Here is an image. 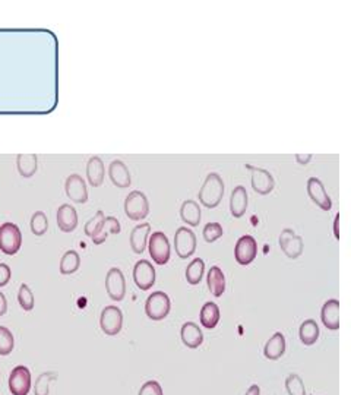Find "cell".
Here are the masks:
<instances>
[{
  "label": "cell",
  "instance_id": "1",
  "mask_svg": "<svg viewBox=\"0 0 351 395\" xmlns=\"http://www.w3.org/2000/svg\"><path fill=\"white\" fill-rule=\"evenodd\" d=\"M199 202L205 208H216L221 202L224 196V182L217 173H209L206 176L201 190H199Z\"/></svg>",
  "mask_w": 351,
  "mask_h": 395
},
{
  "label": "cell",
  "instance_id": "2",
  "mask_svg": "<svg viewBox=\"0 0 351 395\" xmlns=\"http://www.w3.org/2000/svg\"><path fill=\"white\" fill-rule=\"evenodd\" d=\"M125 212L129 220H144L150 212V202L144 192L132 190L125 200Z\"/></svg>",
  "mask_w": 351,
  "mask_h": 395
},
{
  "label": "cell",
  "instance_id": "3",
  "mask_svg": "<svg viewBox=\"0 0 351 395\" xmlns=\"http://www.w3.org/2000/svg\"><path fill=\"white\" fill-rule=\"evenodd\" d=\"M22 234L16 224L5 223L0 226V251L5 255H15L21 249Z\"/></svg>",
  "mask_w": 351,
  "mask_h": 395
},
{
  "label": "cell",
  "instance_id": "4",
  "mask_svg": "<svg viewBox=\"0 0 351 395\" xmlns=\"http://www.w3.org/2000/svg\"><path fill=\"white\" fill-rule=\"evenodd\" d=\"M170 298L164 291H154L148 296L145 303V313L152 320H161L170 313Z\"/></svg>",
  "mask_w": 351,
  "mask_h": 395
},
{
  "label": "cell",
  "instance_id": "5",
  "mask_svg": "<svg viewBox=\"0 0 351 395\" xmlns=\"http://www.w3.org/2000/svg\"><path fill=\"white\" fill-rule=\"evenodd\" d=\"M148 248L152 261L157 265H166L170 259V243L169 237L162 232H155L150 234Z\"/></svg>",
  "mask_w": 351,
  "mask_h": 395
},
{
  "label": "cell",
  "instance_id": "6",
  "mask_svg": "<svg viewBox=\"0 0 351 395\" xmlns=\"http://www.w3.org/2000/svg\"><path fill=\"white\" fill-rule=\"evenodd\" d=\"M100 327L101 331L108 335L114 337L122 331L123 327V313L117 306H106L101 312L100 318Z\"/></svg>",
  "mask_w": 351,
  "mask_h": 395
},
{
  "label": "cell",
  "instance_id": "7",
  "mask_svg": "<svg viewBox=\"0 0 351 395\" xmlns=\"http://www.w3.org/2000/svg\"><path fill=\"white\" fill-rule=\"evenodd\" d=\"M174 249L176 255L182 259L192 256L196 251V236L187 227H179L174 234Z\"/></svg>",
  "mask_w": 351,
  "mask_h": 395
},
{
  "label": "cell",
  "instance_id": "8",
  "mask_svg": "<svg viewBox=\"0 0 351 395\" xmlns=\"http://www.w3.org/2000/svg\"><path fill=\"white\" fill-rule=\"evenodd\" d=\"M9 391L12 395H28L31 389V372L27 366H16L9 375Z\"/></svg>",
  "mask_w": 351,
  "mask_h": 395
},
{
  "label": "cell",
  "instance_id": "9",
  "mask_svg": "<svg viewBox=\"0 0 351 395\" xmlns=\"http://www.w3.org/2000/svg\"><path fill=\"white\" fill-rule=\"evenodd\" d=\"M106 290L108 298L114 302L123 301L126 294V280L122 271L119 268L108 269L106 277Z\"/></svg>",
  "mask_w": 351,
  "mask_h": 395
},
{
  "label": "cell",
  "instance_id": "10",
  "mask_svg": "<svg viewBox=\"0 0 351 395\" xmlns=\"http://www.w3.org/2000/svg\"><path fill=\"white\" fill-rule=\"evenodd\" d=\"M133 281L140 290H150L155 284V269L147 259H140L133 266Z\"/></svg>",
  "mask_w": 351,
  "mask_h": 395
},
{
  "label": "cell",
  "instance_id": "11",
  "mask_svg": "<svg viewBox=\"0 0 351 395\" xmlns=\"http://www.w3.org/2000/svg\"><path fill=\"white\" fill-rule=\"evenodd\" d=\"M257 255V243L252 236H242L234 248V258H236L239 265H249L255 261Z\"/></svg>",
  "mask_w": 351,
  "mask_h": 395
},
{
  "label": "cell",
  "instance_id": "12",
  "mask_svg": "<svg viewBox=\"0 0 351 395\" xmlns=\"http://www.w3.org/2000/svg\"><path fill=\"white\" fill-rule=\"evenodd\" d=\"M279 248L290 259H297L303 254V239L293 230L286 229L281 232Z\"/></svg>",
  "mask_w": 351,
  "mask_h": 395
},
{
  "label": "cell",
  "instance_id": "13",
  "mask_svg": "<svg viewBox=\"0 0 351 395\" xmlns=\"http://www.w3.org/2000/svg\"><path fill=\"white\" fill-rule=\"evenodd\" d=\"M66 196L77 204H85L88 201V190L85 180L79 175H70L65 183Z\"/></svg>",
  "mask_w": 351,
  "mask_h": 395
},
{
  "label": "cell",
  "instance_id": "14",
  "mask_svg": "<svg viewBox=\"0 0 351 395\" xmlns=\"http://www.w3.org/2000/svg\"><path fill=\"white\" fill-rule=\"evenodd\" d=\"M247 168H250V171H252V188L256 193L268 195L269 192H272L275 182L268 170L256 168V167H250V166H247Z\"/></svg>",
  "mask_w": 351,
  "mask_h": 395
},
{
  "label": "cell",
  "instance_id": "15",
  "mask_svg": "<svg viewBox=\"0 0 351 395\" xmlns=\"http://www.w3.org/2000/svg\"><path fill=\"white\" fill-rule=\"evenodd\" d=\"M308 195L321 210L330 211L333 208L331 198L328 196L323 183L318 178H311L308 180Z\"/></svg>",
  "mask_w": 351,
  "mask_h": 395
},
{
  "label": "cell",
  "instance_id": "16",
  "mask_svg": "<svg viewBox=\"0 0 351 395\" xmlns=\"http://www.w3.org/2000/svg\"><path fill=\"white\" fill-rule=\"evenodd\" d=\"M321 318H322L323 325L328 330H331V331L340 330V302L337 299H331V301L325 302V305L322 306Z\"/></svg>",
  "mask_w": 351,
  "mask_h": 395
},
{
  "label": "cell",
  "instance_id": "17",
  "mask_svg": "<svg viewBox=\"0 0 351 395\" xmlns=\"http://www.w3.org/2000/svg\"><path fill=\"white\" fill-rule=\"evenodd\" d=\"M57 226L65 233H72L77 229L78 214H77V210L72 205L63 204L57 210Z\"/></svg>",
  "mask_w": 351,
  "mask_h": 395
},
{
  "label": "cell",
  "instance_id": "18",
  "mask_svg": "<svg viewBox=\"0 0 351 395\" xmlns=\"http://www.w3.org/2000/svg\"><path fill=\"white\" fill-rule=\"evenodd\" d=\"M108 176L114 186L128 188L130 186V173L126 164L121 160H114L108 166Z\"/></svg>",
  "mask_w": 351,
  "mask_h": 395
},
{
  "label": "cell",
  "instance_id": "19",
  "mask_svg": "<svg viewBox=\"0 0 351 395\" xmlns=\"http://www.w3.org/2000/svg\"><path fill=\"white\" fill-rule=\"evenodd\" d=\"M151 234V226L150 223H143L136 226L132 233H130V248L135 254L140 255L144 254L147 244H148V239Z\"/></svg>",
  "mask_w": 351,
  "mask_h": 395
},
{
  "label": "cell",
  "instance_id": "20",
  "mask_svg": "<svg viewBox=\"0 0 351 395\" xmlns=\"http://www.w3.org/2000/svg\"><path fill=\"white\" fill-rule=\"evenodd\" d=\"M247 202H249V198H247L246 189L243 186L234 188V190L231 192V196H230L231 215L236 217V218L243 217L246 210H247Z\"/></svg>",
  "mask_w": 351,
  "mask_h": 395
},
{
  "label": "cell",
  "instance_id": "21",
  "mask_svg": "<svg viewBox=\"0 0 351 395\" xmlns=\"http://www.w3.org/2000/svg\"><path fill=\"white\" fill-rule=\"evenodd\" d=\"M182 341L187 349H198L204 342V334L201 328L195 323H186L180 331Z\"/></svg>",
  "mask_w": 351,
  "mask_h": 395
},
{
  "label": "cell",
  "instance_id": "22",
  "mask_svg": "<svg viewBox=\"0 0 351 395\" xmlns=\"http://www.w3.org/2000/svg\"><path fill=\"white\" fill-rule=\"evenodd\" d=\"M104 163L101 161L100 157L94 156L88 160L87 163V178L91 186L94 188H99L103 185L104 182Z\"/></svg>",
  "mask_w": 351,
  "mask_h": 395
},
{
  "label": "cell",
  "instance_id": "23",
  "mask_svg": "<svg viewBox=\"0 0 351 395\" xmlns=\"http://www.w3.org/2000/svg\"><path fill=\"white\" fill-rule=\"evenodd\" d=\"M206 284L211 291V294L216 298H221L225 291V277L220 266H211L206 276Z\"/></svg>",
  "mask_w": 351,
  "mask_h": 395
},
{
  "label": "cell",
  "instance_id": "24",
  "mask_svg": "<svg viewBox=\"0 0 351 395\" xmlns=\"http://www.w3.org/2000/svg\"><path fill=\"white\" fill-rule=\"evenodd\" d=\"M286 353V337L281 332H275L265 344L264 355L268 360H278Z\"/></svg>",
  "mask_w": 351,
  "mask_h": 395
},
{
  "label": "cell",
  "instance_id": "25",
  "mask_svg": "<svg viewBox=\"0 0 351 395\" xmlns=\"http://www.w3.org/2000/svg\"><path fill=\"white\" fill-rule=\"evenodd\" d=\"M119 233H121L119 220L114 218V217H106L101 227L99 229V232L94 234L91 239H92L94 244H101V243L106 242V239L110 234H119Z\"/></svg>",
  "mask_w": 351,
  "mask_h": 395
},
{
  "label": "cell",
  "instance_id": "26",
  "mask_svg": "<svg viewBox=\"0 0 351 395\" xmlns=\"http://www.w3.org/2000/svg\"><path fill=\"white\" fill-rule=\"evenodd\" d=\"M201 208L199 204L195 201H184L180 208V218L184 221L186 224H189L192 227L199 226L201 223Z\"/></svg>",
  "mask_w": 351,
  "mask_h": 395
},
{
  "label": "cell",
  "instance_id": "27",
  "mask_svg": "<svg viewBox=\"0 0 351 395\" xmlns=\"http://www.w3.org/2000/svg\"><path fill=\"white\" fill-rule=\"evenodd\" d=\"M220 320V308L214 302H208L201 309V325L208 330H214Z\"/></svg>",
  "mask_w": 351,
  "mask_h": 395
},
{
  "label": "cell",
  "instance_id": "28",
  "mask_svg": "<svg viewBox=\"0 0 351 395\" xmlns=\"http://www.w3.org/2000/svg\"><path fill=\"white\" fill-rule=\"evenodd\" d=\"M35 154H18L16 157V167L19 175L22 178H33L37 171L38 161Z\"/></svg>",
  "mask_w": 351,
  "mask_h": 395
},
{
  "label": "cell",
  "instance_id": "29",
  "mask_svg": "<svg viewBox=\"0 0 351 395\" xmlns=\"http://www.w3.org/2000/svg\"><path fill=\"white\" fill-rule=\"evenodd\" d=\"M299 335H300V341L304 345L315 344L319 338V325L316 324V320H313V319L304 320V323L300 325Z\"/></svg>",
  "mask_w": 351,
  "mask_h": 395
},
{
  "label": "cell",
  "instance_id": "30",
  "mask_svg": "<svg viewBox=\"0 0 351 395\" xmlns=\"http://www.w3.org/2000/svg\"><path fill=\"white\" fill-rule=\"evenodd\" d=\"M81 265V256L78 255L77 251H67L60 261V274L69 276L74 274L79 269Z\"/></svg>",
  "mask_w": 351,
  "mask_h": 395
},
{
  "label": "cell",
  "instance_id": "31",
  "mask_svg": "<svg viewBox=\"0 0 351 395\" xmlns=\"http://www.w3.org/2000/svg\"><path fill=\"white\" fill-rule=\"evenodd\" d=\"M204 273H205V262L201 258H196L186 268V280L189 284L196 286L201 283Z\"/></svg>",
  "mask_w": 351,
  "mask_h": 395
},
{
  "label": "cell",
  "instance_id": "32",
  "mask_svg": "<svg viewBox=\"0 0 351 395\" xmlns=\"http://www.w3.org/2000/svg\"><path fill=\"white\" fill-rule=\"evenodd\" d=\"M15 347V338L11 330L0 327V356H8Z\"/></svg>",
  "mask_w": 351,
  "mask_h": 395
},
{
  "label": "cell",
  "instance_id": "33",
  "mask_svg": "<svg viewBox=\"0 0 351 395\" xmlns=\"http://www.w3.org/2000/svg\"><path fill=\"white\" fill-rule=\"evenodd\" d=\"M18 302H19V306L26 312H30L34 309V294H33V290L27 284H22L19 287Z\"/></svg>",
  "mask_w": 351,
  "mask_h": 395
},
{
  "label": "cell",
  "instance_id": "34",
  "mask_svg": "<svg viewBox=\"0 0 351 395\" xmlns=\"http://www.w3.org/2000/svg\"><path fill=\"white\" fill-rule=\"evenodd\" d=\"M49 229V220L43 211H37L31 217V232L34 236H43Z\"/></svg>",
  "mask_w": 351,
  "mask_h": 395
},
{
  "label": "cell",
  "instance_id": "35",
  "mask_svg": "<svg viewBox=\"0 0 351 395\" xmlns=\"http://www.w3.org/2000/svg\"><path fill=\"white\" fill-rule=\"evenodd\" d=\"M56 379V375L53 372H44L41 374L37 381H35V386H34V394L35 395H49V386L50 382Z\"/></svg>",
  "mask_w": 351,
  "mask_h": 395
},
{
  "label": "cell",
  "instance_id": "36",
  "mask_svg": "<svg viewBox=\"0 0 351 395\" xmlns=\"http://www.w3.org/2000/svg\"><path fill=\"white\" fill-rule=\"evenodd\" d=\"M286 388H287L289 395H306V388H304L301 378L296 374H291L287 377Z\"/></svg>",
  "mask_w": 351,
  "mask_h": 395
},
{
  "label": "cell",
  "instance_id": "37",
  "mask_svg": "<svg viewBox=\"0 0 351 395\" xmlns=\"http://www.w3.org/2000/svg\"><path fill=\"white\" fill-rule=\"evenodd\" d=\"M223 234H224V230L220 223H208L204 227V239L208 243H213V242L218 240Z\"/></svg>",
  "mask_w": 351,
  "mask_h": 395
},
{
  "label": "cell",
  "instance_id": "38",
  "mask_svg": "<svg viewBox=\"0 0 351 395\" xmlns=\"http://www.w3.org/2000/svg\"><path fill=\"white\" fill-rule=\"evenodd\" d=\"M104 218H106L104 212H103V211H99V212H97L96 215H94V217L88 221V223L85 224V234L89 236V237H92L94 234H96V233L99 232V229L101 227Z\"/></svg>",
  "mask_w": 351,
  "mask_h": 395
},
{
  "label": "cell",
  "instance_id": "39",
  "mask_svg": "<svg viewBox=\"0 0 351 395\" xmlns=\"http://www.w3.org/2000/svg\"><path fill=\"white\" fill-rule=\"evenodd\" d=\"M139 395H164L162 388L157 381H148L140 386Z\"/></svg>",
  "mask_w": 351,
  "mask_h": 395
},
{
  "label": "cell",
  "instance_id": "40",
  "mask_svg": "<svg viewBox=\"0 0 351 395\" xmlns=\"http://www.w3.org/2000/svg\"><path fill=\"white\" fill-rule=\"evenodd\" d=\"M12 277V271L6 264H0V287H5Z\"/></svg>",
  "mask_w": 351,
  "mask_h": 395
},
{
  "label": "cell",
  "instance_id": "41",
  "mask_svg": "<svg viewBox=\"0 0 351 395\" xmlns=\"http://www.w3.org/2000/svg\"><path fill=\"white\" fill-rule=\"evenodd\" d=\"M8 312V301L5 298V294L0 291V316H4Z\"/></svg>",
  "mask_w": 351,
  "mask_h": 395
},
{
  "label": "cell",
  "instance_id": "42",
  "mask_svg": "<svg viewBox=\"0 0 351 395\" xmlns=\"http://www.w3.org/2000/svg\"><path fill=\"white\" fill-rule=\"evenodd\" d=\"M311 158H312V156H311V154H306V156L297 154V156H296V160H297V163H299V164H308V163L311 161Z\"/></svg>",
  "mask_w": 351,
  "mask_h": 395
},
{
  "label": "cell",
  "instance_id": "43",
  "mask_svg": "<svg viewBox=\"0 0 351 395\" xmlns=\"http://www.w3.org/2000/svg\"><path fill=\"white\" fill-rule=\"evenodd\" d=\"M245 395H261V388L257 385H252Z\"/></svg>",
  "mask_w": 351,
  "mask_h": 395
},
{
  "label": "cell",
  "instance_id": "44",
  "mask_svg": "<svg viewBox=\"0 0 351 395\" xmlns=\"http://www.w3.org/2000/svg\"><path fill=\"white\" fill-rule=\"evenodd\" d=\"M338 221H340V214L335 215V224H334V234H335V239L340 240V230H338Z\"/></svg>",
  "mask_w": 351,
  "mask_h": 395
}]
</instances>
